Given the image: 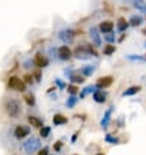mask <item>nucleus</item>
Wrapping results in <instances>:
<instances>
[{
  "label": "nucleus",
  "mask_w": 146,
  "mask_h": 155,
  "mask_svg": "<svg viewBox=\"0 0 146 155\" xmlns=\"http://www.w3.org/2000/svg\"><path fill=\"white\" fill-rule=\"evenodd\" d=\"M28 121L33 128H43V121L41 119H38L37 116H29Z\"/></svg>",
  "instance_id": "f8f14e48"
},
{
  "label": "nucleus",
  "mask_w": 146,
  "mask_h": 155,
  "mask_svg": "<svg viewBox=\"0 0 146 155\" xmlns=\"http://www.w3.org/2000/svg\"><path fill=\"white\" fill-rule=\"evenodd\" d=\"M41 137L42 138H47V137L50 136V133H51V128L50 127H43V128H41Z\"/></svg>",
  "instance_id": "393cba45"
},
{
  "label": "nucleus",
  "mask_w": 146,
  "mask_h": 155,
  "mask_svg": "<svg viewBox=\"0 0 146 155\" xmlns=\"http://www.w3.org/2000/svg\"><path fill=\"white\" fill-rule=\"evenodd\" d=\"M52 121L55 125H63V124H67L68 123V119L65 117L64 115H60V114H56L54 116V119H52Z\"/></svg>",
  "instance_id": "2eb2a0df"
},
{
  "label": "nucleus",
  "mask_w": 146,
  "mask_h": 155,
  "mask_svg": "<svg viewBox=\"0 0 146 155\" xmlns=\"http://www.w3.org/2000/svg\"><path fill=\"white\" fill-rule=\"evenodd\" d=\"M128 59H131V60H142L144 58L142 56H137V55H136V56H132V55H129Z\"/></svg>",
  "instance_id": "72a5a7b5"
},
{
  "label": "nucleus",
  "mask_w": 146,
  "mask_h": 155,
  "mask_svg": "<svg viewBox=\"0 0 146 155\" xmlns=\"http://www.w3.org/2000/svg\"><path fill=\"white\" fill-rule=\"evenodd\" d=\"M105 141L107 142V143H110V145H119L120 143V140L118 138V137L110 134V133H107V134L105 136Z\"/></svg>",
  "instance_id": "a211bd4d"
},
{
  "label": "nucleus",
  "mask_w": 146,
  "mask_h": 155,
  "mask_svg": "<svg viewBox=\"0 0 146 155\" xmlns=\"http://www.w3.org/2000/svg\"><path fill=\"white\" fill-rule=\"evenodd\" d=\"M94 71H95V67L94 65H88V67H84L82 69H81V73H82L84 76H86V77H90L93 74Z\"/></svg>",
  "instance_id": "4be33fe9"
},
{
  "label": "nucleus",
  "mask_w": 146,
  "mask_h": 155,
  "mask_svg": "<svg viewBox=\"0 0 146 155\" xmlns=\"http://www.w3.org/2000/svg\"><path fill=\"white\" fill-rule=\"evenodd\" d=\"M99 29H101V31L105 33V34L111 33V31H112V29H114V24L111 22V21H103V22L101 24Z\"/></svg>",
  "instance_id": "4468645a"
},
{
  "label": "nucleus",
  "mask_w": 146,
  "mask_h": 155,
  "mask_svg": "<svg viewBox=\"0 0 146 155\" xmlns=\"http://www.w3.org/2000/svg\"><path fill=\"white\" fill-rule=\"evenodd\" d=\"M73 155H78V154H73Z\"/></svg>",
  "instance_id": "4c0bfd02"
},
{
  "label": "nucleus",
  "mask_w": 146,
  "mask_h": 155,
  "mask_svg": "<svg viewBox=\"0 0 146 155\" xmlns=\"http://www.w3.org/2000/svg\"><path fill=\"white\" fill-rule=\"evenodd\" d=\"M142 24V17L141 16H132L131 20H129V25L132 26H140Z\"/></svg>",
  "instance_id": "412c9836"
},
{
  "label": "nucleus",
  "mask_w": 146,
  "mask_h": 155,
  "mask_svg": "<svg viewBox=\"0 0 146 155\" xmlns=\"http://www.w3.org/2000/svg\"><path fill=\"white\" fill-rule=\"evenodd\" d=\"M59 58L61 59V60H69L72 58V51L69 47H67V46H63V47H60L59 48Z\"/></svg>",
  "instance_id": "9d476101"
},
{
  "label": "nucleus",
  "mask_w": 146,
  "mask_h": 155,
  "mask_svg": "<svg viewBox=\"0 0 146 155\" xmlns=\"http://www.w3.org/2000/svg\"><path fill=\"white\" fill-rule=\"evenodd\" d=\"M30 134V128L26 125H17L15 129V137L17 140H22Z\"/></svg>",
  "instance_id": "39448f33"
},
{
  "label": "nucleus",
  "mask_w": 146,
  "mask_h": 155,
  "mask_svg": "<svg viewBox=\"0 0 146 155\" xmlns=\"http://www.w3.org/2000/svg\"><path fill=\"white\" fill-rule=\"evenodd\" d=\"M69 78L72 82H75V84H82L84 82V76H78V74H71L69 76Z\"/></svg>",
  "instance_id": "b1692460"
},
{
  "label": "nucleus",
  "mask_w": 146,
  "mask_h": 155,
  "mask_svg": "<svg viewBox=\"0 0 146 155\" xmlns=\"http://www.w3.org/2000/svg\"><path fill=\"white\" fill-rule=\"evenodd\" d=\"M5 110L11 117H18V115L21 112V106H20L18 101L9 99V101H7V103H5Z\"/></svg>",
  "instance_id": "f03ea898"
},
{
  "label": "nucleus",
  "mask_w": 146,
  "mask_h": 155,
  "mask_svg": "<svg viewBox=\"0 0 146 155\" xmlns=\"http://www.w3.org/2000/svg\"><path fill=\"white\" fill-rule=\"evenodd\" d=\"M128 26H129V22H127L125 18H123V17H120L119 21H118V29L120 30V31H125Z\"/></svg>",
  "instance_id": "aec40b11"
},
{
  "label": "nucleus",
  "mask_w": 146,
  "mask_h": 155,
  "mask_svg": "<svg viewBox=\"0 0 146 155\" xmlns=\"http://www.w3.org/2000/svg\"><path fill=\"white\" fill-rule=\"evenodd\" d=\"M141 90V86H131V87H128L125 91L123 93V97H132V95H136L137 93H138Z\"/></svg>",
  "instance_id": "dca6fc26"
},
{
  "label": "nucleus",
  "mask_w": 146,
  "mask_h": 155,
  "mask_svg": "<svg viewBox=\"0 0 146 155\" xmlns=\"http://www.w3.org/2000/svg\"><path fill=\"white\" fill-rule=\"evenodd\" d=\"M63 147H64V142H63V141H56V142L54 143V146H52V149H54L56 153L61 151Z\"/></svg>",
  "instance_id": "a878e982"
},
{
  "label": "nucleus",
  "mask_w": 146,
  "mask_h": 155,
  "mask_svg": "<svg viewBox=\"0 0 146 155\" xmlns=\"http://www.w3.org/2000/svg\"><path fill=\"white\" fill-rule=\"evenodd\" d=\"M112 112H114V107H110V108L105 112V115H103V117H102V120H101V127H102L103 129H107V128H108L110 123H111V115H112Z\"/></svg>",
  "instance_id": "0eeeda50"
},
{
  "label": "nucleus",
  "mask_w": 146,
  "mask_h": 155,
  "mask_svg": "<svg viewBox=\"0 0 146 155\" xmlns=\"http://www.w3.org/2000/svg\"><path fill=\"white\" fill-rule=\"evenodd\" d=\"M25 81H26V82H29V84H32V82H33V77L30 76V74H26V76H25Z\"/></svg>",
  "instance_id": "f704fd0d"
},
{
  "label": "nucleus",
  "mask_w": 146,
  "mask_h": 155,
  "mask_svg": "<svg viewBox=\"0 0 146 155\" xmlns=\"http://www.w3.org/2000/svg\"><path fill=\"white\" fill-rule=\"evenodd\" d=\"M145 60H146V56H145Z\"/></svg>",
  "instance_id": "58836bf2"
},
{
  "label": "nucleus",
  "mask_w": 146,
  "mask_h": 155,
  "mask_svg": "<svg viewBox=\"0 0 146 155\" xmlns=\"http://www.w3.org/2000/svg\"><path fill=\"white\" fill-rule=\"evenodd\" d=\"M95 90H97V87H95V86H94V85L86 86V87H85V89L82 90V91L80 93V98H82V99H84L85 97L88 95V94H90V93H94V91H95Z\"/></svg>",
  "instance_id": "6ab92c4d"
},
{
  "label": "nucleus",
  "mask_w": 146,
  "mask_h": 155,
  "mask_svg": "<svg viewBox=\"0 0 146 155\" xmlns=\"http://www.w3.org/2000/svg\"><path fill=\"white\" fill-rule=\"evenodd\" d=\"M133 5L138 11L142 12V13H146V2L145 0H133Z\"/></svg>",
  "instance_id": "f3484780"
},
{
  "label": "nucleus",
  "mask_w": 146,
  "mask_h": 155,
  "mask_svg": "<svg viewBox=\"0 0 146 155\" xmlns=\"http://www.w3.org/2000/svg\"><path fill=\"white\" fill-rule=\"evenodd\" d=\"M34 63H35L38 67H42V68L48 65V60H47V59L43 56V55H41V54H37V55H35V59H34Z\"/></svg>",
  "instance_id": "ddd939ff"
},
{
  "label": "nucleus",
  "mask_w": 146,
  "mask_h": 155,
  "mask_svg": "<svg viewBox=\"0 0 146 155\" xmlns=\"http://www.w3.org/2000/svg\"><path fill=\"white\" fill-rule=\"evenodd\" d=\"M114 82V78L111 76H106V77H102V78H99L97 81V85H95V87L97 89H106V87H108V86H111Z\"/></svg>",
  "instance_id": "423d86ee"
},
{
  "label": "nucleus",
  "mask_w": 146,
  "mask_h": 155,
  "mask_svg": "<svg viewBox=\"0 0 146 155\" xmlns=\"http://www.w3.org/2000/svg\"><path fill=\"white\" fill-rule=\"evenodd\" d=\"M25 101H26V103L29 106H34V104H35V98H34V95H32V94H29V95L25 97Z\"/></svg>",
  "instance_id": "cd10ccee"
},
{
  "label": "nucleus",
  "mask_w": 146,
  "mask_h": 155,
  "mask_svg": "<svg viewBox=\"0 0 146 155\" xmlns=\"http://www.w3.org/2000/svg\"><path fill=\"white\" fill-rule=\"evenodd\" d=\"M77 101H78V99H77L76 95H71L69 98H68V101H67V107L68 108H73V107L77 104Z\"/></svg>",
  "instance_id": "5701e85b"
},
{
  "label": "nucleus",
  "mask_w": 146,
  "mask_h": 155,
  "mask_svg": "<svg viewBox=\"0 0 146 155\" xmlns=\"http://www.w3.org/2000/svg\"><path fill=\"white\" fill-rule=\"evenodd\" d=\"M142 33H144V34H145V35H146V29L144 30V31H142Z\"/></svg>",
  "instance_id": "e433bc0d"
},
{
  "label": "nucleus",
  "mask_w": 146,
  "mask_h": 155,
  "mask_svg": "<svg viewBox=\"0 0 146 155\" xmlns=\"http://www.w3.org/2000/svg\"><path fill=\"white\" fill-rule=\"evenodd\" d=\"M55 84H56V85H58V87H59V89H61V90L67 87V84L64 82V81H61L60 78H58L56 81H55Z\"/></svg>",
  "instance_id": "7c9ffc66"
},
{
  "label": "nucleus",
  "mask_w": 146,
  "mask_h": 155,
  "mask_svg": "<svg viewBox=\"0 0 146 155\" xmlns=\"http://www.w3.org/2000/svg\"><path fill=\"white\" fill-rule=\"evenodd\" d=\"M73 37H75V34H73V31H72V30H69V29L61 30V31L59 33V38H60V39H61L63 42H67V43L72 42Z\"/></svg>",
  "instance_id": "1a4fd4ad"
},
{
  "label": "nucleus",
  "mask_w": 146,
  "mask_h": 155,
  "mask_svg": "<svg viewBox=\"0 0 146 155\" xmlns=\"http://www.w3.org/2000/svg\"><path fill=\"white\" fill-rule=\"evenodd\" d=\"M115 46H112V45H107L106 47H105V50H103V54L105 55H111V54H114L115 52Z\"/></svg>",
  "instance_id": "bb28decb"
},
{
  "label": "nucleus",
  "mask_w": 146,
  "mask_h": 155,
  "mask_svg": "<svg viewBox=\"0 0 146 155\" xmlns=\"http://www.w3.org/2000/svg\"><path fill=\"white\" fill-rule=\"evenodd\" d=\"M42 149V142L37 137H30L22 143V151L26 155H33Z\"/></svg>",
  "instance_id": "f257e3e1"
},
{
  "label": "nucleus",
  "mask_w": 146,
  "mask_h": 155,
  "mask_svg": "<svg viewBox=\"0 0 146 155\" xmlns=\"http://www.w3.org/2000/svg\"><path fill=\"white\" fill-rule=\"evenodd\" d=\"M78 134H80V132H76L75 134H73V136L71 137V142H72V143H76L77 138H78Z\"/></svg>",
  "instance_id": "473e14b6"
},
{
  "label": "nucleus",
  "mask_w": 146,
  "mask_h": 155,
  "mask_svg": "<svg viewBox=\"0 0 146 155\" xmlns=\"http://www.w3.org/2000/svg\"><path fill=\"white\" fill-rule=\"evenodd\" d=\"M73 56L76 59H80V60H88V59H90V56H91V54L89 52L88 47H77L75 50Z\"/></svg>",
  "instance_id": "20e7f679"
},
{
  "label": "nucleus",
  "mask_w": 146,
  "mask_h": 155,
  "mask_svg": "<svg viewBox=\"0 0 146 155\" xmlns=\"http://www.w3.org/2000/svg\"><path fill=\"white\" fill-rule=\"evenodd\" d=\"M105 38H106V41L107 42H110V43H112V42H115V34L111 31V33H107L106 35H105Z\"/></svg>",
  "instance_id": "c756f323"
},
{
  "label": "nucleus",
  "mask_w": 146,
  "mask_h": 155,
  "mask_svg": "<svg viewBox=\"0 0 146 155\" xmlns=\"http://www.w3.org/2000/svg\"><path fill=\"white\" fill-rule=\"evenodd\" d=\"M89 33H90V38H91L94 46H95V47H99V46L102 45V39H101L99 33H98V29L94 28V26H91V28H90V30H89Z\"/></svg>",
  "instance_id": "6e6552de"
},
{
  "label": "nucleus",
  "mask_w": 146,
  "mask_h": 155,
  "mask_svg": "<svg viewBox=\"0 0 146 155\" xmlns=\"http://www.w3.org/2000/svg\"><path fill=\"white\" fill-rule=\"evenodd\" d=\"M48 146H45V147H42L39 151H38V155H50V151H48Z\"/></svg>",
  "instance_id": "2f4dec72"
},
{
  "label": "nucleus",
  "mask_w": 146,
  "mask_h": 155,
  "mask_svg": "<svg viewBox=\"0 0 146 155\" xmlns=\"http://www.w3.org/2000/svg\"><path fill=\"white\" fill-rule=\"evenodd\" d=\"M93 99L97 103H105L106 99H107V94L105 91H102V90H95V91L93 93Z\"/></svg>",
  "instance_id": "9b49d317"
},
{
  "label": "nucleus",
  "mask_w": 146,
  "mask_h": 155,
  "mask_svg": "<svg viewBox=\"0 0 146 155\" xmlns=\"http://www.w3.org/2000/svg\"><path fill=\"white\" fill-rule=\"evenodd\" d=\"M95 155H105V154H103V153H98V154H95Z\"/></svg>",
  "instance_id": "c9c22d12"
},
{
  "label": "nucleus",
  "mask_w": 146,
  "mask_h": 155,
  "mask_svg": "<svg viewBox=\"0 0 146 155\" xmlns=\"http://www.w3.org/2000/svg\"><path fill=\"white\" fill-rule=\"evenodd\" d=\"M8 86H9L11 89H15L17 91H25V89H26V85H25L24 81H21L18 77H11L9 81H8Z\"/></svg>",
  "instance_id": "7ed1b4c3"
},
{
  "label": "nucleus",
  "mask_w": 146,
  "mask_h": 155,
  "mask_svg": "<svg viewBox=\"0 0 146 155\" xmlns=\"http://www.w3.org/2000/svg\"><path fill=\"white\" fill-rule=\"evenodd\" d=\"M77 91H78V87L75 85H71V86H68V93L71 94V95H76Z\"/></svg>",
  "instance_id": "c85d7f7f"
}]
</instances>
